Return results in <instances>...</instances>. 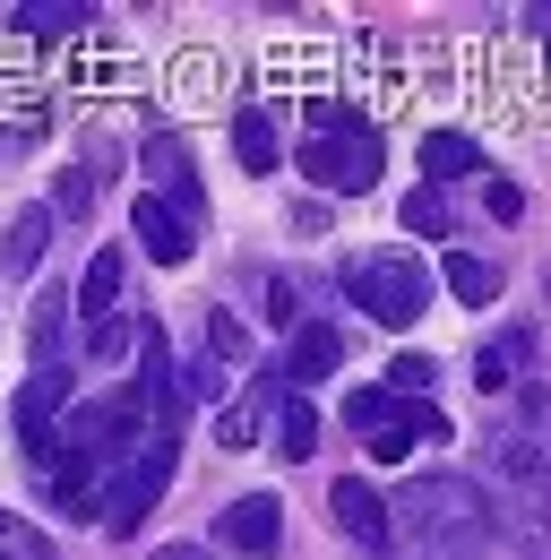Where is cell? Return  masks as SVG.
I'll return each mask as SVG.
<instances>
[{
    "label": "cell",
    "instance_id": "cell-1",
    "mask_svg": "<svg viewBox=\"0 0 551 560\" xmlns=\"http://www.w3.org/2000/svg\"><path fill=\"white\" fill-rule=\"evenodd\" d=\"M482 552H491V500L457 466L413 475L388 500V560H482Z\"/></svg>",
    "mask_w": 551,
    "mask_h": 560
},
{
    "label": "cell",
    "instance_id": "cell-2",
    "mask_svg": "<svg viewBox=\"0 0 551 560\" xmlns=\"http://www.w3.org/2000/svg\"><path fill=\"white\" fill-rule=\"evenodd\" d=\"M344 293H353L379 328H413V319L431 311V268H422L413 250H362V259H344Z\"/></svg>",
    "mask_w": 551,
    "mask_h": 560
},
{
    "label": "cell",
    "instance_id": "cell-3",
    "mask_svg": "<svg viewBox=\"0 0 551 560\" xmlns=\"http://www.w3.org/2000/svg\"><path fill=\"white\" fill-rule=\"evenodd\" d=\"M173 448H181V431H146L130 457L113 466V483H104V526H113V535H138V526H146V509L173 483Z\"/></svg>",
    "mask_w": 551,
    "mask_h": 560
},
{
    "label": "cell",
    "instance_id": "cell-4",
    "mask_svg": "<svg viewBox=\"0 0 551 560\" xmlns=\"http://www.w3.org/2000/svg\"><path fill=\"white\" fill-rule=\"evenodd\" d=\"M379 164H388V147L379 130L353 113L344 130H319V139L302 147V173L319 182V190H337V199H362V190H379Z\"/></svg>",
    "mask_w": 551,
    "mask_h": 560
},
{
    "label": "cell",
    "instance_id": "cell-5",
    "mask_svg": "<svg viewBox=\"0 0 551 560\" xmlns=\"http://www.w3.org/2000/svg\"><path fill=\"white\" fill-rule=\"evenodd\" d=\"M61 415H69V371H35V380L17 388V440H26V466H35V475L52 466Z\"/></svg>",
    "mask_w": 551,
    "mask_h": 560
},
{
    "label": "cell",
    "instance_id": "cell-6",
    "mask_svg": "<svg viewBox=\"0 0 551 560\" xmlns=\"http://www.w3.org/2000/svg\"><path fill=\"white\" fill-rule=\"evenodd\" d=\"M276 535H284V500H276V491H242V500L215 517V544H233V552H250V560H268Z\"/></svg>",
    "mask_w": 551,
    "mask_h": 560
},
{
    "label": "cell",
    "instance_id": "cell-7",
    "mask_svg": "<svg viewBox=\"0 0 551 560\" xmlns=\"http://www.w3.org/2000/svg\"><path fill=\"white\" fill-rule=\"evenodd\" d=\"M130 233H138V250H146V259H155V268H181V259H190V250H199V224H190V215H181V208H164V199H155V190H146V199H138V215H130Z\"/></svg>",
    "mask_w": 551,
    "mask_h": 560
},
{
    "label": "cell",
    "instance_id": "cell-8",
    "mask_svg": "<svg viewBox=\"0 0 551 560\" xmlns=\"http://www.w3.org/2000/svg\"><path fill=\"white\" fill-rule=\"evenodd\" d=\"M146 182H155L164 208H181L190 224L207 215V190H199V173H190V147L181 139H146Z\"/></svg>",
    "mask_w": 551,
    "mask_h": 560
},
{
    "label": "cell",
    "instance_id": "cell-9",
    "mask_svg": "<svg viewBox=\"0 0 551 560\" xmlns=\"http://www.w3.org/2000/svg\"><path fill=\"white\" fill-rule=\"evenodd\" d=\"M328 509H337V526L353 535V544H362V552H379V560H388V500L362 483V475H344V483L328 491Z\"/></svg>",
    "mask_w": 551,
    "mask_h": 560
},
{
    "label": "cell",
    "instance_id": "cell-10",
    "mask_svg": "<svg viewBox=\"0 0 551 560\" xmlns=\"http://www.w3.org/2000/svg\"><path fill=\"white\" fill-rule=\"evenodd\" d=\"M337 362H344V337H337V328H293V353H284V380H293V388L328 380Z\"/></svg>",
    "mask_w": 551,
    "mask_h": 560
},
{
    "label": "cell",
    "instance_id": "cell-11",
    "mask_svg": "<svg viewBox=\"0 0 551 560\" xmlns=\"http://www.w3.org/2000/svg\"><path fill=\"white\" fill-rule=\"evenodd\" d=\"M508 535H517L535 560H551V483H517V500H508Z\"/></svg>",
    "mask_w": 551,
    "mask_h": 560
},
{
    "label": "cell",
    "instance_id": "cell-12",
    "mask_svg": "<svg viewBox=\"0 0 551 560\" xmlns=\"http://www.w3.org/2000/svg\"><path fill=\"white\" fill-rule=\"evenodd\" d=\"M44 242H52V208H17V215H9V250H0V268H9V277H35Z\"/></svg>",
    "mask_w": 551,
    "mask_h": 560
},
{
    "label": "cell",
    "instance_id": "cell-13",
    "mask_svg": "<svg viewBox=\"0 0 551 560\" xmlns=\"http://www.w3.org/2000/svg\"><path fill=\"white\" fill-rule=\"evenodd\" d=\"M422 173H431V182H466V173H482V147L466 139V130H431V139H422Z\"/></svg>",
    "mask_w": 551,
    "mask_h": 560
},
{
    "label": "cell",
    "instance_id": "cell-14",
    "mask_svg": "<svg viewBox=\"0 0 551 560\" xmlns=\"http://www.w3.org/2000/svg\"><path fill=\"white\" fill-rule=\"evenodd\" d=\"M113 302H121V250H95V259H86V277H78V311L104 328V319H113Z\"/></svg>",
    "mask_w": 551,
    "mask_h": 560
},
{
    "label": "cell",
    "instance_id": "cell-15",
    "mask_svg": "<svg viewBox=\"0 0 551 560\" xmlns=\"http://www.w3.org/2000/svg\"><path fill=\"white\" fill-rule=\"evenodd\" d=\"M276 448H284V457H310V448H319V406H310L302 388L276 397Z\"/></svg>",
    "mask_w": 551,
    "mask_h": 560
},
{
    "label": "cell",
    "instance_id": "cell-16",
    "mask_svg": "<svg viewBox=\"0 0 551 560\" xmlns=\"http://www.w3.org/2000/svg\"><path fill=\"white\" fill-rule=\"evenodd\" d=\"M526 353H535V328H508V337H491V346L474 353V380H482V388H508Z\"/></svg>",
    "mask_w": 551,
    "mask_h": 560
},
{
    "label": "cell",
    "instance_id": "cell-17",
    "mask_svg": "<svg viewBox=\"0 0 551 560\" xmlns=\"http://www.w3.org/2000/svg\"><path fill=\"white\" fill-rule=\"evenodd\" d=\"M268 397H276V380H268V388H250L242 406H224V415H215V440H224V448H250V440L268 431Z\"/></svg>",
    "mask_w": 551,
    "mask_h": 560
},
{
    "label": "cell",
    "instance_id": "cell-18",
    "mask_svg": "<svg viewBox=\"0 0 551 560\" xmlns=\"http://www.w3.org/2000/svg\"><path fill=\"white\" fill-rule=\"evenodd\" d=\"M61 337H69V293H44L35 302V371H69Z\"/></svg>",
    "mask_w": 551,
    "mask_h": 560
},
{
    "label": "cell",
    "instance_id": "cell-19",
    "mask_svg": "<svg viewBox=\"0 0 551 560\" xmlns=\"http://www.w3.org/2000/svg\"><path fill=\"white\" fill-rule=\"evenodd\" d=\"M439 284H448L457 302H491V293H500V268H491V259H466V250H448Z\"/></svg>",
    "mask_w": 551,
    "mask_h": 560
},
{
    "label": "cell",
    "instance_id": "cell-20",
    "mask_svg": "<svg viewBox=\"0 0 551 560\" xmlns=\"http://www.w3.org/2000/svg\"><path fill=\"white\" fill-rule=\"evenodd\" d=\"M233 155H242L250 173H276V121L268 113H242V121H233Z\"/></svg>",
    "mask_w": 551,
    "mask_h": 560
},
{
    "label": "cell",
    "instance_id": "cell-21",
    "mask_svg": "<svg viewBox=\"0 0 551 560\" xmlns=\"http://www.w3.org/2000/svg\"><path fill=\"white\" fill-rule=\"evenodd\" d=\"M17 26L52 44V35H78V26H86V9H78V0H35V9H17Z\"/></svg>",
    "mask_w": 551,
    "mask_h": 560
},
{
    "label": "cell",
    "instance_id": "cell-22",
    "mask_svg": "<svg viewBox=\"0 0 551 560\" xmlns=\"http://www.w3.org/2000/svg\"><path fill=\"white\" fill-rule=\"evenodd\" d=\"M0 560H52V544H44V526H26L17 509H0Z\"/></svg>",
    "mask_w": 551,
    "mask_h": 560
},
{
    "label": "cell",
    "instance_id": "cell-23",
    "mask_svg": "<svg viewBox=\"0 0 551 560\" xmlns=\"http://www.w3.org/2000/svg\"><path fill=\"white\" fill-rule=\"evenodd\" d=\"M431 380H439L431 353H397V362H388V388H397V397H431Z\"/></svg>",
    "mask_w": 551,
    "mask_h": 560
},
{
    "label": "cell",
    "instance_id": "cell-24",
    "mask_svg": "<svg viewBox=\"0 0 551 560\" xmlns=\"http://www.w3.org/2000/svg\"><path fill=\"white\" fill-rule=\"evenodd\" d=\"M138 337H146V328H130V319H104V328L86 337V353H95V362H121V353H130Z\"/></svg>",
    "mask_w": 551,
    "mask_h": 560
},
{
    "label": "cell",
    "instance_id": "cell-25",
    "mask_svg": "<svg viewBox=\"0 0 551 560\" xmlns=\"http://www.w3.org/2000/svg\"><path fill=\"white\" fill-rule=\"evenodd\" d=\"M448 224V208H439V190L422 182V190H406V233H439Z\"/></svg>",
    "mask_w": 551,
    "mask_h": 560
},
{
    "label": "cell",
    "instance_id": "cell-26",
    "mask_svg": "<svg viewBox=\"0 0 551 560\" xmlns=\"http://www.w3.org/2000/svg\"><path fill=\"white\" fill-rule=\"evenodd\" d=\"M379 415H388V388H353V397H344V422H353L362 440L379 431Z\"/></svg>",
    "mask_w": 551,
    "mask_h": 560
},
{
    "label": "cell",
    "instance_id": "cell-27",
    "mask_svg": "<svg viewBox=\"0 0 551 560\" xmlns=\"http://www.w3.org/2000/svg\"><path fill=\"white\" fill-rule=\"evenodd\" d=\"M224 371H233V362L199 353V362H190V380H181V397H207V406H215V397H224Z\"/></svg>",
    "mask_w": 551,
    "mask_h": 560
},
{
    "label": "cell",
    "instance_id": "cell-28",
    "mask_svg": "<svg viewBox=\"0 0 551 560\" xmlns=\"http://www.w3.org/2000/svg\"><path fill=\"white\" fill-rule=\"evenodd\" d=\"M482 208L500 215V224H517V215H526V190H517V182H491V190H482Z\"/></svg>",
    "mask_w": 551,
    "mask_h": 560
},
{
    "label": "cell",
    "instance_id": "cell-29",
    "mask_svg": "<svg viewBox=\"0 0 551 560\" xmlns=\"http://www.w3.org/2000/svg\"><path fill=\"white\" fill-rule=\"evenodd\" d=\"M268 319H276V328H293V319H302V302H293V284H284V277L268 284Z\"/></svg>",
    "mask_w": 551,
    "mask_h": 560
},
{
    "label": "cell",
    "instance_id": "cell-30",
    "mask_svg": "<svg viewBox=\"0 0 551 560\" xmlns=\"http://www.w3.org/2000/svg\"><path fill=\"white\" fill-rule=\"evenodd\" d=\"M86 199H95V190H86V173H61V199H52V208H61V215H86Z\"/></svg>",
    "mask_w": 551,
    "mask_h": 560
},
{
    "label": "cell",
    "instance_id": "cell-31",
    "mask_svg": "<svg viewBox=\"0 0 551 560\" xmlns=\"http://www.w3.org/2000/svg\"><path fill=\"white\" fill-rule=\"evenodd\" d=\"M155 560H207V552H199V544H164Z\"/></svg>",
    "mask_w": 551,
    "mask_h": 560
},
{
    "label": "cell",
    "instance_id": "cell-32",
    "mask_svg": "<svg viewBox=\"0 0 551 560\" xmlns=\"http://www.w3.org/2000/svg\"><path fill=\"white\" fill-rule=\"evenodd\" d=\"M526 26H535V35H551V9H526Z\"/></svg>",
    "mask_w": 551,
    "mask_h": 560
}]
</instances>
